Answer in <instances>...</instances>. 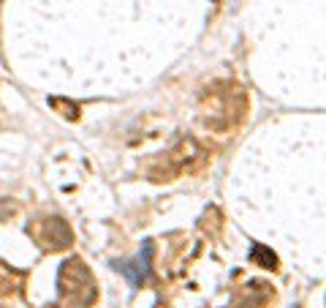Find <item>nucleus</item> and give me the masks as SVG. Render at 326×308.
<instances>
[{"label": "nucleus", "mask_w": 326, "mask_h": 308, "mask_svg": "<svg viewBox=\"0 0 326 308\" xmlns=\"http://www.w3.org/2000/svg\"><path fill=\"white\" fill-rule=\"evenodd\" d=\"M253 259H264V267H275V254H269V251H264L261 246H255L253 248Z\"/></svg>", "instance_id": "obj_2"}, {"label": "nucleus", "mask_w": 326, "mask_h": 308, "mask_svg": "<svg viewBox=\"0 0 326 308\" xmlns=\"http://www.w3.org/2000/svg\"><path fill=\"white\" fill-rule=\"evenodd\" d=\"M150 259H153V243H144L136 259L131 262H114V267L131 281V287H142V281L150 276Z\"/></svg>", "instance_id": "obj_1"}]
</instances>
